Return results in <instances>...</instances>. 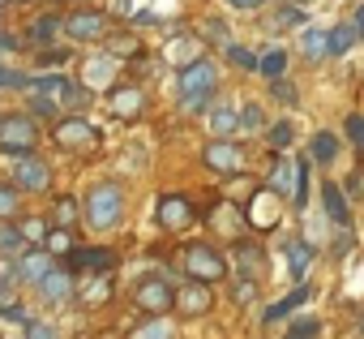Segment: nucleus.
Listing matches in <instances>:
<instances>
[{
	"label": "nucleus",
	"instance_id": "cd10ccee",
	"mask_svg": "<svg viewBox=\"0 0 364 339\" xmlns=\"http://www.w3.org/2000/svg\"><path fill=\"white\" fill-rule=\"evenodd\" d=\"M137 103H141V95H137V90H116V99H112V108H116L120 116H133V112H137Z\"/></svg>",
	"mask_w": 364,
	"mask_h": 339
},
{
	"label": "nucleus",
	"instance_id": "473e14b6",
	"mask_svg": "<svg viewBox=\"0 0 364 339\" xmlns=\"http://www.w3.org/2000/svg\"><path fill=\"white\" fill-rule=\"evenodd\" d=\"M22 236H26L31 245H35V241H48V228H43L39 219H26V224H22Z\"/></svg>",
	"mask_w": 364,
	"mask_h": 339
},
{
	"label": "nucleus",
	"instance_id": "aec40b11",
	"mask_svg": "<svg viewBox=\"0 0 364 339\" xmlns=\"http://www.w3.org/2000/svg\"><path fill=\"white\" fill-rule=\"evenodd\" d=\"M334 155H338V137L334 133H317L313 137V159L317 163H334Z\"/></svg>",
	"mask_w": 364,
	"mask_h": 339
},
{
	"label": "nucleus",
	"instance_id": "7ed1b4c3",
	"mask_svg": "<svg viewBox=\"0 0 364 339\" xmlns=\"http://www.w3.org/2000/svg\"><path fill=\"white\" fill-rule=\"evenodd\" d=\"M35 137H39V129H35V120L31 116H5L0 120V150H31L35 146Z\"/></svg>",
	"mask_w": 364,
	"mask_h": 339
},
{
	"label": "nucleus",
	"instance_id": "1a4fd4ad",
	"mask_svg": "<svg viewBox=\"0 0 364 339\" xmlns=\"http://www.w3.org/2000/svg\"><path fill=\"white\" fill-rule=\"evenodd\" d=\"M206 163L215 167V172H240V167H245V155H240V146H232V142H210V146H206Z\"/></svg>",
	"mask_w": 364,
	"mask_h": 339
},
{
	"label": "nucleus",
	"instance_id": "b1692460",
	"mask_svg": "<svg viewBox=\"0 0 364 339\" xmlns=\"http://www.w3.org/2000/svg\"><path fill=\"white\" fill-rule=\"evenodd\" d=\"M304 52H309L313 61L330 56V39H326V31H304Z\"/></svg>",
	"mask_w": 364,
	"mask_h": 339
},
{
	"label": "nucleus",
	"instance_id": "4c0bfd02",
	"mask_svg": "<svg viewBox=\"0 0 364 339\" xmlns=\"http://www.w3.org/2000/svg\"><path fill=\"white\" fill-rule=\"evenodd\" d=\"M82 292H86V296H95V301H103V296H107V279L99 275V279H95V283H86Z\"/></svg>",
	"mask_w": 364,
	"mask_h": 339
},
{
	"label": "nucleus",
	"instance_id": "423d86ee",
	"mask_svg": "<svg viewBox=\"0 0 364 339\" xmlns=\"http://www.w3.org/2000/svg\"><path fill=\"white\" fill-rule=\"evenodd\" d=\"M270 189H279V194H287V198H296V207L304 202V172H300V163H274V177H270Z\"/></svg>",
	"mask_w": 364,
	"mask_h": 339
},
{
	"label": "nucleus",
	"instance_id": "de8ad7c7",
	"mask_svg": "<svg viewBox=\"0 0 364 339\" xmlns=\"http://www.w3.org/2000/svg\"><path fill=\"white\" fill-rule=\"evenodd\" d=\"M14 48H18V43H14V39H9L5 31H0V52H14Z\"/></svg>",
	"mask_w": 364,
	"mask_h": 339
},
{
	"label": "nucleus",
	"instance_id": "e433bc0d",
	"mask_svg": "<svg viewBox=\"0 0 364 339\" xmlns=\"http://www.w3.org/2000/svg\"><path fill=\"white\" fill-rule=\"evenodd\" d=\"M18 211V194L14 189H0V215H14Z\"/></svg>",
	"mask_w": 364,
	"mask_h": 339
},
{
	"label": "nucleus",
	"instance_id": "ddd939ff",
	"mask_svg": "<svg viewBox=\"0 0 364 339\" xmlns=\"http://www.w3.org/2000/svg\"><path fill=\"white\" fill-rule=\"evenodd\" d=\"M65 31H69L73 39L90 43V39H99V35L107 31V22H103V14H73V18L65 22Z\"/></svg>",
	"mask_w": 364,
	"mask_h": 339
},
{
	"label": "nucleus",
	"instance_id": "c03bdc74",
	"mask_svg": "<svg viewBox=\"0 0 364 339\" xmlns=\"http://www.w3.org/2000/svg\"><path fill=\"white\" fill-rule=\"evenodd\" d=\"M31 339H56V330L43 326V322H35V326H31Z\"/></svg>",
	"mask_w": 364,
	"mask_h": 339
},
{
	"label": "nucleus",
	"instance_id": "49530a36",
	"mask_svg": "<svg viewBox=\"0 0 364 339\" xmlns=\"http://www.w3.org/2000/svg\"><path fill=\"white\" fill-rule=\"evenodd\" d=\"M351 26H355V35H360V39H364V5H360V9H355V18H351Z\"/></svg>",
	"mask_w": 364,
	"mask_h": 339
},
{
	"label": "nucleus",
	"instance_id": "7c9ffc66",
	"mask_svg": "<svg viewBox=\"0 0 364 339\" xmlns=\"http://www.w3.org/2000/svg\"><path fill=\"white\" fill-rule=\"evenodd\" d=\"M270 146H274V150H287V146H291V125H287V120L270 129Z\"/></svg>",
	"mask_w": 364,
	"mask_h": 339
},
{
	"label": "nucleus",
	"instance_id": "393cba45",
	"mask_svg": "<svg viewBox=\"0 0 364 339\" xmlns=\"http://www.w3.org/2000/svg\"><path fill=\"white\" fill-rule=\"evenodd\" d=\"M0 254H26L22 228H0Z\"/></svg>",
	"mask_w": 364,
	"mask_h": 339
},
{
	"label": "nucleus",
	"instance_id": "dca6fc26",
	"mask_svg": "<svg viewBox=\"0 0 364 339\" xmlns=\"http://www.w3.org/2000/svg\"><path fill=\"white\" fill-rule=\"evenodd\" d=\"M236 262H240L245 279H262V271H266V258H262L257 245H236Z\"/></svg>",
	"mask_w": 364,
	"mask_h": 339
},
{
	"label": "nucleus",
	"instance_id": "6e6552de",
	"mask_svg": "<svg viewBox=\"0 0 364 339\" xmlns=\"http://www.w3.org/2000/svg\"><path fill=\"white\" fill-rule=\"evenodd\" d=\"M180 90H185V95H215V69L206 61L180 69Z\"/></svg>",
	"mask_w": 364,
	"mask_h": 339
},
{
	"label": "nucleus",
	"instance_id": "412c9836",
	"mask_svg": "<svg viewBox=\"0 0 364 339\" xmlns=\"http://www.w3.org/2000/svg\"><path fill=\"white\" fill-rule=\"evenodd\" d=\"M60 26H65V22H60L56 14H48V18H39V22L31 26V39H35V43H48V39H56Z\"/></svg>",
	"mask_w": 364,
	"mask_h": 339
},
{
	"label": "nucleus",
	"instance_id": "f257e3e1",
	"mask_svg": "<svg viewBox=\"0 0 364 339\" xmlns=\"http://www.w3.org/2000/svg\"><path fill=\"white\" fill-rule=\"evenodd\" d=\"M120 207H124V189L120 185H95L90 202H86V224L103 232V228H112L120 219Z\"/></svg>",
	"mask_w": 364,
	"mask_h": 339
},
{
	"label": "nucleus",
	"instance_id": "a211bd4d",
	"mask_svg": "<svg viewBox=\"0 0 364 339\" xmlns=\"http://www.w3.org/2000/svg\"><path fill=\"white\" fill-rule=\"evenodd\" d=\"M321 202H326V215L334 219V224H347V202H343V189L338 185H321Z\"/></svg>",
	"mask_w": 364,
	"mask_h": 339
},
{
	"label": "nucleus",
	"instance_id": "6ab92c4d",
	"mask_svg": "<svg viewBox=\"0 0 364 339\" xmlns=\"http://www.w3.org/2000/svg\"><path fill=\"white\" fill-rule=\"evenodd\" d=\"M326 39H330V56H338V52H347L360 35H355V26H334V31H326Z\"/></svg>",
	"mask_w": 364,
	"mask_h": 339
},
{
	"label": "nucleus",
	"instance_id": "c756f323",
	"mask_svg": "<svg viewBox=\"0 0 364 339\" xmlns=\"http://www.w3.org/2000/svg\"><path fill=\"white\" fill-rule=\"evenodd\" d=\"M300 22V9H283V14H274L270 22H266V31H287V26H296Z\"/></svg>",
	"mask_w": 364,
	"mask_h": 339
},
{
	"label": "nucleus",
	"instance_id": "f704fd0d",
	"mask_svg": "<svg viewBox=\"0 0 364 339\" xmlns=\"http://www.w3.org/2000/svg\"><path fill=\"white\" fill-rule=\"evenodd\" d=\"M347 133L355 146H364V116H347Z\"/></svg>",
	"mask_w": 364,
	"mask_h": 339
},
{
	"label": "nucleus",
	"instance_id": "0eeeda50",
	"mask_svg": "<svg viewBox=\"0 0 364 339\" xmlns=\"http://www.w3.org/2000/svg\"><path fill=\"white\" fill-rule=\"evenodd\" d=\"M56 142L65 150H86V146L99 142V129L90 120H65V125H56Z\"/></svg>",
	"mask_w": 364,
	"mask_h": 339
},
{
	"label": "nucleus",
	"instance_id": "c9c22d12",
	"mask_svg": "<svg viewBox=\"0 0 364 339\" xmlns=\"http://www.w3.org/2000/svg\"><path fill=\"white\" fill-rule=\"evenodd\" d=\"M73 207H77V202H69V198H60V202H56V219H60V224H73V215H77Z\"/></svg>",
	"mask_w": 364,
	"mask_h": 339
},
{
	"label": "nucleus",
	"instance_id": "ea45409f",
	"mask_svg": "<svg viewBox=\"0 0 364 339\" xmlns=\"http://www.w3.org/2000/svg\"><path fill=\"white\" fill-rule=\"evenodd\" d=\"M31 78H22V73H9V69H0V86H26Z\"/></svg>",
	"mask_w": 364,
	"mask_h": 339
},
{
	"label": "nucleus",
	"instance_id": "bb28decb",
	"mask_svg": "<svg viewBox=\"0 0 364 339\" xmlns=\"http://www.w3.org/2000/svg\"><path fill=\"white\" fill-rule=\"evenodd\" d=\"M210 129H215L219 137L232 133V129H236V112H232V108H215V112H210Z\"/></svg>",
	"mask_w": 364,
	"mask_h": 339
},
{
	"label": "nucleus",
	"instance_id": "79ce46f5",
	"mask_svg": "<svg viewBox=\"0 0 364 339\" xmlns=\"http://www.w3.org/2000/svg\"><path fill=\"white\" fill-rule=\"evenodd\" d=\"M35 112H39V116H48V112H56V103H52V95H35Z\"/></svg>",
	"mask_w": 364,
	"mask_h": 339
},
{
	"label": "nucleus",
	"instance_id": "58836bf2",
	"mask_svg": "<svg viewBox=\"0 0 364 339\" xmlns=\"http://www.w3.org/2000/svg\"><path fill=\"white\" fill-rule=\"evenodd\" d=\"M206 103H210V95H185V108L189 112H206Z\"/></svg>",
	"mask_w": 364,
	"mask_h": 339
},
{
	"label": "nucleus",
	"instance_id": "c85d7f7f",
	"mask_svg": "<svg viewBox=\"0 0 364 339\" xmlns=\"http://www.w3.org/2000/svg\"><path fill=\"white\" fill-rule=\"evenodd\" d=\"M287 262H291V275H304L309 271V245H291L287 249Z\"/></svg>",
	"mask_w": 364,
	"mask_h": 339
},
{
	"label": "nucleus",
	"instance_id": "f8f14e48",
	"mask_svg": "<svg viewBox=\"0 0 364 339\" xmlns=\"http://www.w3.org/2000/svg\"><path fill=\"white\" fill-rule=\"evenodd\" d=\"M69 266L73 271H112L116 254L112 249H69Z\"/></svg>",
	"mask_w": 364,
	"mask_h": 339
},
{
	"label": "nucleus",
	"instance_id": "2f4dec72",
	"mask_svg": "<svg viewBox=\"0 0 364 339\" xmlns=\"http://www.w3.org/2000/svg\"><path fill=\"white\" fill-rule=\"evenodd\" d=\"M43 245H48V254H69V249H73V245H69V232H48Z\"/></svg>",
	"mask_w": 364,
	"mask_h": 339
},
{
	"label": "nucleus",
	"instance_id": "4be33fe9",
	"mask_svg": "<svg viewBox=\"0 0 364 339\" xmlns=\"http://www.w3.org/2000/svg\"><path fill=\"white\" fill-rule=\"evenodd\" d=\"M283 69H287V56H283V52H266V56H257V73H266L270 82L283 78Z\"/></svg>",
	"mask_w": 364,
	"mask_h": 339
},
{
	"label": "nucleus",
	"instance_id": "a19ab883",
	"mask_svg": "<svg viewBox=\"0 0 364 339\" xmlns=\"http://www.w3.org/2000/svg\"><path fill=\"white\" fill-rule=\"evenodd\" d=\"M274 95H279V99H296V86L283 82V78H274Z\"/></svg>",
	"mask_w": 364,
	"mask_h": 339
},
{
	"label": "nucleus",
	"instance_id": "5701e85b",
	"mask_svg": "<svg viewBox=\"0 0 364 339\" xmlns=\"http://www.w3.org/2000/svg\"><path fill=\"white\" fill-rule=\"evenodd\" d=\"M304 301H309V288H296L287 301H279L274 309H266V322H279L283 313H291V309H296V305H304Z\"/></svg>",
	"mask_w": 364,
	"mask_h": 339
},
{
	"label": "nucleus",
	"instance_id": "2eb2a0df",
	"mask_svg": "<svg viewBox=\"0 0 364 339\" xmlns=\"http://www.w3.org/2000/svg\"><path fill=\"white\" fill-rule=\"evenodd\" d=\"M48 271H52V254H48V249H39V254H22V262H18V275L31 279V283H39Z\"/></svg>",
	"mask_w": 364,
	"mask_h": 339
},
{
	"label": "nucleus",
	"instance_id": "37998d69",
	"mask_svg": "<svg viewBox=\"0 0 364 339\" xmlns=\"http://www.w3.org/2000/svg\"><path fill=\"white\" fill-rule=\"evenodd\" d=\"M257 125H262V112L249 103V108H245V129H257Z\"/></svg>",
	"mask_w": 364,
	"mask_h": 339
},
{
	"label": "nucleus",
	"instance_id": "f03ea898",
	"mask_svg": "<svg viewBox=\"0 0 364 339\" xmlns=\"http://www.w3.org/2000/svg\"><path fill=\"white\" fill-rule=\"evenodd\" d=\"M185 271H189V279H206V283H215V279L228 275V262H223L210 245H189V249H185Z\"/></svg>",
	"mask_w": 364,
	"mask_h": 339
},
{
	"label": "nucleus",
	"instance_id": "4468645a",
	"mask_svg": "<svg viewBox=\"0 0 364 339\" xmlns=\"http://www.w3.org/2000/svg\"><path fill=\"white\" fill-rule=\"evenodd\" d=\"M189 219H193V207L185 198H163L159 202V224L163 228H185Z\"/></svg>",
	"mask_w": 364,
	"mask_h": 339
},
{
	"label": "nucleus",
	"instance_id": "39448f33",
	"mask_svg": "<svg viewBox=\"0 0 364 339\" xmlns=\"http://www.w3.org/2000/svg\"><path fill=\"white\" fill-rule=\"evenodd\" d=\"M14 185H18V189H26V194L48 189V163H43V159H35V155H22V159H18V167H14Z\"/></svg>",
	"mask_w": 364,
	"mask_h": 339
},
{
	"label": "nucleus",
	"instance_id": "a878e982",
	"mask_svg": "<svg viewBox=\"0 0 364 339\" xmlns=\"http://www.w3.org/2000/svg\"><path fill=\"white\" fill-rule=\"evenodd\" d=\"M228 61H232V65H240L245 73H257V56H253L249 48H236V43H228Z\"/></svg>",
	"mask_w": 364,
	"mask_h": 339
},
{
	"label": "nucleus",
	"instance_id": "20e7f679",
	"mask_svg": "<svg viewBox=\"0 0 364 339\" xmlns=\"http://www.w3.org/2000/svg\"><path fill=\"white\" fill-rule=\"evenodd\" d=\"M133 301H137L141 309H150V313H163V309H171L176 292H171L159 275H150V279H141V283L133 288Z\"/></svg>",
	"mask_w": 364,
	"mask_h": 339
},
{
	"label": "nucleus",
	"instance_id": "f3484780",
	"mask_svg": "<svg viewBox=\"0 0 364 339\" xmlns=\"http://www.w3.org/2000/svg\"><path fill=\"white\" fill-rule=\"evenodd\" d=\"M39 288H43V296H48V301H65V296L73 292L69 271H60V266H56V271H48V275L39 279Z\"/></svg>",
	"mask_w": 364,
	"mask_h": 339
},
{
	"label": "nucleus",
	"instance_id": "09e8293b",
	"mask_svg": "<svg viewBox=\"0 0 364 339\" xmlns=\"http://www.w3.org/2000/svg\"><path fill=\"white\" fill-rule=\"evenodd\" d=\"M232 5H236V9H253V5H257V0H232Z\"/></svg>",
	"mask_w": 364,
	"mask_h": 339
},
{
	"label": "nucleus",
	"instance_id": "72a5a7b5",
	"mask_svg": "<svg viewBox=\"0 0 364 339\" xmlns=\"http://www.w3.org/2000/svg\"><path fill=\"white\" fill-rule=\"evenodd\" d=\"M317 330H321V326H317L313 318H304L300 326H291V335H287V339H317Z\"/></svg>",
	"mask_w": 364,
	"mask_h": 339
},
{
	"label": "nucleus",
	"instance_id": "9d476101",
	"mask_svg": "<svg viewBox=\"0 0 364 339\" xmlns=\"http://www.w3.org/2000/svg\"><path fill=\"white\" fill-rule=\"evenodd\" d=\"M176 305H180V309H185V313H206V309L215 305V296H210V288H206V279H198V283L189 279L185 288H180V292H176Z\"/></svg>",
	"mask_w": 364,
	"mask_h": 339
},
{
	"label": "nucleus",
	"instance_id": "9b49d317",
	"mask_svg": "<svg viewBox=\"0 0 364 339\" xmlns=\"http://www.w3.org/2000/svg\"><path fill=\"white\" fill-rule=\"evenodd\" d=\"M283 219V211H279V202H274V189H262L253 202H249V224H257V228H274Z\"/></svg>",
	"mask_w": 364,
	"mask_h": 339
},
{
	"label": "nucleus",
	"instance_id": "a18cd8bd",
	"mask_svg": "<svg viewBox=\"0 0 364 339\" xmlns=\"http://www.w3.org/2000/svg\"><path fill=\"white\" fill-rule=\"evenodd\" d=\"M137 339H167V326H150V330H141Z\"/></svg>",
	"mask_w": 364,
	"mask_h": 339
}]
</instances>
